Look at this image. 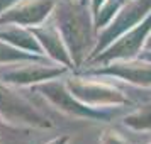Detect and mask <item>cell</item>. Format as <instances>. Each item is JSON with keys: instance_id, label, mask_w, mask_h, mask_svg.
I'll list each match as a JSON object with an SVG mask.
<instances>
[{"instance_id": "2", "label": "cell", "mask_w": 151, "mask_h": 144, "mask_svg": "<svg viewBox=\"0 0 151 144\" xmlns=\"http://www.w3.org/2000/svg\"><path fill=\"white\" fill-rule=\"evenodd\" d=\"M68 92L76 100L88 107H107V105H124L127 103V98L122 95V92L110 87L107 83L90 82L82 78H70L65 85Z\"/></svg>"}, {"instance_id": "9", "label": "cell", "mask_w": 151, "mask_h": 144, "mask_svg": "<svg viewBox=\"0 0 151 144\" xmlns=\"http://www.w3.org/2000/svg\"><path fill=\"white\" fill-rule=\"evenodd\" d=\"M66 66L55 68V66H44V64H26L21 68H12L5 71L2 78L5 83H14V85H29V83H39L48 82L56 76L65 73Z\"/></svg>"}, {"instance_id": "5", "label": "cell", "mask_w": 151, "mask_h": 144, "mask_svg": "<svg viewBox=\"0 0 151 144\" xmlns=\"http://www.w3.org/2000/svg\"><path fill=\"white\" fill-rule=\"evenodd\" d=\"M55 5V0H19L7 12H2L0 26H41L46 17L53 12Z\"/></svg>"}, {"instance_id": "18", "label": "cell", "mask_w": 151, "mask_h": 144, "mask_svg": "<svg viewBox=\"0 0 151 144\" xmlns=\"http://www.w3.org/2000/svg\"><path fill=\"white\" fill-rule=\"evenodd\" d=\"M146 44H144V46H146V49H148V51H151V32L150 34H148V37H146Z\"/></svg>"}, {"instance_id": "13", "label": "cell", "mask_w": 151, "mask_h": 144, "mask_svg": "<svg viewBox=\"0 0 151 144\" xmlns=\"http://www.w3.org/2000/svg\"><path fill=\"white\" fill-rule=\"evenodd\" d=\"M27 143V132L21 129L10 127L9 124L0 119V144H26Z\"/></svg>"}, {"instance_id": "8", "label": "cell", "mask_w": 151, "mask_h": 144, "mask_svg": "<svg viewBox=\"0 0 151 144\" xmlns=\"http://www.w3.org/2000/svg\"><path fill=\"white\" fill-rule=\"evenodd\" d=\"M99 73L116 76L124 82L141 85V87H151V63L119 59L117 63H112L107 68L99 69Z\"/></svg>"}, {"instance_id": "3", "label": "cell", "mask_w": 151, "mask_h": 144, "mask_svg": "<svg viewBox=\"0 0 151 144\" xmlns=\"http://www.w3.org/2000/svg\"><path fill=\"white\" fill-rule=\"evenodd\" d=\"M0 117L7 122L21 124V125H34V127H51L48 119L41 112L27 103L24 98L15 95L12 90L0 83Z\"/></svg>"}, {"instance_id": "16", "label": "cell", "mask_w": 151, "mask_h": 144, "mask_svg": "<svg viewBox=\"0 0 151 144\" xmlns=\"http://www.w3.org/2000/svg\"><path fill=\"white\" fill-rule=\"evenodd\" d=\"M14 2L15 0H0V14H2V10H5L7 7H10Z\"/></svg>"}, {"instance_id": "7", "label": "cell", "mask_w": 151, "mask_h": 144, "mask_svg": "<svg viewBox=\"0 0 151 144\" xmlns=\"http://www.w3.org/2000/svg\"><path fill=\"white\" fill-rule=\"evenodd\" d=\"M151 32V12L144 17V22L139 26H134V29H131L129 32H124L122 37L112 44L107 53L102 56H99L97 59L100 61H110V59H131L134 54H137V51L141 49L144 44L148 34Z\"/></svg>"}, {"instance_id": "10", "label": "cell", "mask_w": 151, "mask_h": 144, "mask_svg": "<svg viewBox=\"0 0 151 144\" xmlns=\"http://www.w3.org/2000/svg\"><path fill=\"white\" fill-rule=\"evenodd\" d=\"M31 32L36 36V39L39 41L42 49L48 51V54L55 59V61L61 63L63 66H71V56H70L68 49L65 46L60 31L56 29V26H42V27H34L31 29Z\"/></svg>"}, {"instance_id": "11", "label": "cell", "mask_w": 151, "mask_h": 144, "mask_svg": "<svg viewBox=\"0 0 151 144\" xmlns=\"http://www.w3.org/2000/svg\"><path fill=\"white\" fill-rule=\"evenodd\" d=\"M0 39L4 42H7L14 48H22L32 53V54H41L42 53V48L39 41L36 39V36L27 31V29H22V27H17V26H0Z\"/></svg>"}, {"instance_id": "1", "label": "cell", "mask_w": 151, "mask_h": 144, "mask_svg": "<svg viewBox=\"0 0 151 144\" xmlns=\"http://www.w3.org/2000/svg\"><path fill=\"white\" fill-rule=\"evenodd\" d=\"M56 29L60 31L65 46L68 49L71 61L80 64L87 56L92 41L90 14L82 2H63L56 9Z\"/></svg>"}, {"instance_id": "15", "label": "cell", "mask_w": 151, "mask_h": 144, "mask_svg": "<svg viewBox=\"0 0 151 144\" xmlns=\"http://www.w3.org/2000/svg\"><path fill=\"white\" fill-rule=\"evenodd\" d=\"M102 144H127V141L124 137H121L117 132L107 130V132H104V136H102Z\"/></svg>"}, {"instance_id": "4", "label": "cell", "mask_w": 151, "mask_h": 144, "mask_svg": "<svg viewBox=\"0 0 151 144\" xmlns=\"http://www.w3.org/2000/svg\"><path fill=\"white\" fill-rule=\"evenodd\" d=\"M150 10H151V0H131L129 4H126L121 9L116 21L102 32V37L99 39L95 53L104 49L109 42H112V39H116L117 36L124 34L134 26H137V22L150 14Z\"/></svg>"}, {"instance_id": "14", "label": "cell", "mask_w": 151, "mask_h": 144, "mask_svg": "<svg viewBox=\"0 0 151 144\" xmlns=\"http://www.w3.org/2000/svg\"><path fill=\"white\" fill-rule=\"evenodd\" d=\"M24 59H37V54H26L21 53L19 48H14L7 42H0V63H14L24 61Z\"/></svg>"}, {"instance_id": "17", "label": "cell", "mask_w": 151, "mask_h": 144, "mask_svg": "<svg viewBox=\"0 0 151 144\" xmlns=\"http://www.w3.org/2000/svg\"><path fill=\"white\" fill-rule=\"evenodd\" d=\"M66 143H68V137L63 136V137H56V139H53V141L48 143V144H66Z\"/></svg>"}, {"instance_id": "19", "label": "cell", "mask_w": 151, "mask_h": 144, "mask_svg": "<svg viewBox=\"0 0 151 144\" xmlns=\"http://www.w3.org/2000/svg\"><path fill=\"white\" fill-rule=\"evenodd\" d=\"M144 58H146L148 61H151V53H146V56H144Z\"/></svg>"}, {"instance_id": "6", "label": "cell", "mask_w": 151, "mask_h": 144, "mask_svg": "<svg viewBox=\"0 0 151 144\" xmlns=\"http://www.w3.org/2000/svg\"><path fill=\"white\" fill-rule=\"evenodd\" d=\"M39 92L48 98L49 102L56 105V109H60L61 112L68 114L73 117H88V119H102L100 112H95L93 107H88L82 103L80 100H76L75 97L68 92V88L65 85H60L56 82L44 83L39 87Z\"/></svg>"}, {"instance_id": "12", "label": "cell", "mask_w": 151, "mask_h": 144, "mask_svg": "<svg viewBox=\"0 0 151 144\" xmlns=\"http://www.w3.org/2000/svg\"><path fill=\"white\" fill-rule=\"evenodd\" d=\"M124 124L136 130H151V103L143 105L139 110L127 115L124 119Z\"/></svg>"}]
</instances>
